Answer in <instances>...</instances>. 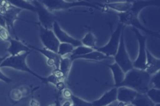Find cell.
Masks as SVG:
<instances>
[{"label": "cell", "instance_id": "1", "mask_svg": "<svg viewBox=\"0 0 160 106\" xmlns=\"http://www.w3.org/2000/svg\"><path fill=\"white\" fill-rule=\"evenodd\" d=\"M154 4L156 3L154 1H132V6L129 11L118 14L119 18V22L122 24L123 26H131L133 28L141 30L154 37H159L158 32L151 31L144 27L138 19V14L143 7Z\"/></svg>", "mask_w": 160, "mask_h": 106}, {"label": "cell", "instance_id": "2", "mask_svg": "<svg viewBox=\"0 0 160 106\" xmlns=\"http://www.w3.org/2000/svg\"><path fill=\"white\" fill-rule=\"evenodd\" d=\"M150 75L144 70L132 68L128 71L119 87H126L138 93L146 94L149 89Z\"/></svg>", "mask_w": 160, "mask_h": 106}, {"label": "cell", "instance_id": "3", "mask_svg": "<svg viewBox=\"0 0 160 106\" xmlns=\"http://www.w3.org/2000/svg\"><path fill=\"white\" fill-rule=\"evenodd\" d=\"M30 53V52H28L14 56L8 55L2 62L0 65V67H10L18 70L28 72L41 80L42 82L47 84L48 81L46 77H42L41 75H39L38 74L31 70L27 65L26 62V59Z\"/></svg>", "mask_w": 160, "mask_h": 106}, {"label": "cell", "instance_id": "4", "mask_svg": "<svg viewBox=\"0 0 160 106\" xmlns=\"http://www.w3.org/2000/svg\"><path fill=\"white\" fill-rule=\"evenodd\" d=\"M40 2L50 12L57 11V10L68 9L71 7H78V6L91 7L97 9H101L99 7L97 6L96 4L88 2L86 1L68 2L66 1H63V0H42V1H40Z\"/></svg>", "mask_w": 160, "mask_h": 106}, {"label": "cell", "instance_id": "5", "mask_svg": "<svg viewBox=\"0 0 160 106\" xmlns=\"http://www.w3.org/2000/svg\"><path fill=\"white\" fill-rule=\"evenodd\" d=\"M21 11V9L14 7L11 5L8 1L6 0H1V7L0 8V14L3 16L6 22V27L8 31L9 32L11 30L16 37V39H19L17 37L14 27V22L16 20H21L25 21L18 17V14Z\"/></svg>", "mask_w": 160, "mask_h": 106}, {"label": "cell", "instance_id": "6", "mask_svg": "<svg viewBox=\"0 0 160 106\" xmlns=\"http://www.w3.org/2000/svg\"><path fill=\"white\" fill-rule=\"evenodd\" d=\"M124 27L122 28L121 33L118 50L113 57L115 62L126 74L128 71L133 68V65L132 62L131 60L126 49L124 39Z\"/></svg>", "mask_w": 160, "mask_h": 106}, {"label": "cell", "instance_id": "7", "mask_svg": "<svg viewBox=\"0 0 160 106\" xmlns=\"http://www.w3.org/2000/svg\"><path fill=\"white\" fill-rule=\"evenodd\" d=\"M124 27L122 24L119 22L116 30L112 32L108 42L102 47H96L94 50L102 53L108 57H114L118 50L121 33Z\"/></svg>", "mask_w": 160, "mask_h": 106}, {"label": "cell", "instance_id": "8", "mask_svg": "<svg viewBox=\"0 0 160 106\" xmlns=\"http://www.w3.org/2000/svg\"><path fill=\"white\" fill-rule=\"evenodd\" d=\"M35 24L38 25L39 29V37L44 48L57 53L60 42L56 37L52 30L43 27L38 22Z\"/></svg>", "mask_w": 160, "mask_h": 106}, {"label": "cell", "instance_id": "9", "mask_svg": "<svg viewBox=\"0 0 160 106\" xmlns=\"http://www.w3.org/2000/svg\"><path fill=\"white\" fill-rule=\"evenodd\" d=\"M133 32L136 34V38L138 41L139 44V51L138 54L136 59L132 62V65L134 68L144 70L146 60V42L147 37L146 36L142 35L140 33L139 31L135 29L132 28Z\"/></svg>", "mask_w": 160, "mask_h": 106}, {"label": "cell", "instance_id": "10", "mask_svg": "<svg viewBox=\"0 0 160 106\" xmlns=\"http://www.w3.org/2000/svg\"><path fill=\"white\" fill-rule=\"evenodd\" d=\"M33 5L36 7L35 12L38 16L39 21L38 23L44 28L52 29V24L55 20L51 12L49 11L40 1H33Z\"/></svg>", "mask_w": 160, "mask_h": 106}, {"label": "cell", "instance_id": "11", "mask_svg": "<svg viewBox=\"0 0 160 106\" xmlns=\"http://www.w3.org/2000/svg\"><path fill=\"white\" fill-rule=\"evenodd\" d=\"M52 30L60 43H69L72 45L74 47L82 45L80 40L70 36L68 34L64 31L61 28L56 21H54L53 22Z\"/></svg>", "mask_w": 160, "mask_h": 106}, {"label": "cell", "instance_id": "12", "mask_svg": "<svg viewBox=\"0 0 160 106\" xmlns=\"http://www.w3.org/2000/svg\"><path fill=\"white\" fill-rule=\"evenodd\" d=\"M29 47L31 49H34L35 51H37L38 52L42 54L43 55H44L47 58V64L49 66L53 67L54 69H58L60 60L62 58L59 55H58L57 53L52 52L49 50H48L45 48L44 49H39L34 46L28 45Z\"/></svg>", "mask_w": 160, "mask_h": 106}, {"label": "cell", "instance_id": "13", "mask_svg": "<svg viewBox=\"0 0 160 106\" xmlns=\"http://www.w3.org/2000/svg\"><path fill=\"white\" fill-rule=\"evenodd\" d=\"M9 46L7 48L6 51L9 53V55L14 56L24 52H32V49L26 46L19 39H11L9 40Z\"/></svg>", "mask_w": 160, "mask_h": 106}, {"label": "cell", "instance_id": "14", "mask_svg": "<svg viewBox=\"0 0 160 106\" xmlns=\"http://www.w3.org/2000/svg\"><path fill=\"white\" fill-rule=\"evenodd\" d=\"M117 87L105 92L97 100L92 102V106H108L117 100Z\"/></svg>", "mask_w": 160, "mask_h": 106}, {"label": "cell", "instance_id": "15", "mask_svg": "<svg viewBox=\"0 0 160 106\" xmlns=\"http://www.w3.org/2000/svg\"><path fill=\"white\" fill-rule=\"evenodd\" d=\"M98 7L100 6V8L107 7L111 9L114 11L118 12V13L125 12L129 11L132 6V1H116V2H106L103 4H99Z\"/></svg>", "mask_w": 160, "mask_h": 106}, {"label": "cell", "instance_id": "16", "mask_svg": "<svg viewBox=\"0 0 160 106\" xmlns=\"http://www.w3.org/2000/svg\"><path fill=\"white\" fill-rule=\"evenodd\" d=\"M138 92L126 87H117V101L124 104H131Z\"/></svg>", "mask_w": 160, "mask_h": 106}, {"label": "cell", "instance_id": "17", "mask_svg": "<svg viewBox=\"0 0 160 106\" xmlns=\"http://www.w3.org/2000/svg\"><path fill=\"white\" fill-rule=\"evenodd\" d=\"M160 70V60L154 57L150 52L146 49V60L144 70L150 75L155 74Z\"/></svg>", "mask_w": 160, "mask_h": 106}, {"label": "cell", "instance_id": "18", "mask_svg": "<svg viewBox=\"0 0 160 106\" xmlns=\"http://www.w3.org/2000/svg\"><path fill=\"white\" fill-rule=\"evenodd\" d=\"M107 66L111 69L114 84L112 85V86L114 87H118V85L123 80L124 78L125 73L122 71L121 67L116 62L112 64H108Z\"/></svg>", "mask_w": 160, "mask_h": 106}, {"label": "cell", "instance_id": "19", "mask_svg": "<svg viewBox=\"0 0 160 106\" xmlns=\"http://www.w3.org/2000/svg\"><path fill=\"white\" fill-rule=\"evenodd\" d=\"M72 62V61L68 55L62 57L60 60L58 69L61 74L62 79L64 81L66 80V78L69 74Z\"/></svg>", "mask_w": 160, "mask_h": 106}, {"label": "cell", "instance_id": "20", "mask_svg": "<svg viewBox=\"0 0 160 106\" xmlns=\"http://www.w3.org/2000/svg\"><path fill=\"white\" fill-rule=\"evenodd\" d=\"M131 104L134 106H154V104L143 93H138Z\"/></svg>", "mask_w": 160, "mask_h": 106}, {"label": "cell", "instance_id": "21", "mask_svg": "<svg viewBox=\"0 0 160 106\" xmlns=\"http://www.w3.org/2000/svg\"><path fill=\"white\" fill-rule=\"evenodd\" d=\"M83 59L86 60H95V61H101V60L108 59H112V57H108L100 52H98L96 50H93L89 53H88L85 55H83L76 58V59Z\"/></svg>", "mask_w": 160, "mask_h": 106}, {"label": "cell", "instance_id": "22", "mask_svg": "<svg viewBox=\"0 0 160 106\" xmlns=\"http://www.w3.org/2000/svg\"><path fill=\"white\" fill-rule=\"evenodd\" d=\"M94 49L86 47L83 45H81L79 46L78 47H76L74 48L73 51H72V52L68 55V56L71 59V60L72 61L76 60V58L83 55H85L88 53L91 52V51H92ZM67 56V55H66Z\"/></svg>", "mask_w": 160, "mask_h": 106}, {"label": "cell", "instance_id": "23", "mask_svg": "<svg viewBox=\"0 0 160 106\" xmlns=\"http://www.w3.org/2000/svg\"><path fill=\"white\" fill-rule=\"evenodd\" d=\"M96 41L97 39L96 36L91 31H89L81 40L82 45L91 48L94 50L97 47L96 45Z\"/></svg>", "mask_w": 160, "mask_h": 106}, {"label": "cell", "instance_id": "24", "mask_svg": "<svg viewBox=\"0 0 160 106\" xmlns=\"http://www.w3.org/2000/svg\"><path fill=\"white\" fill-rule=\"evenodd\" d=\"M8 2L14 7L20 9H26L32 12H36V7L30 2L24 0H8Z\"/></svg>", "mask_w": 160, "mask_h": 106}, {"label": "cell", "instance_id": "25", "mask_svg": "<svg viewBox=\"0 0 160 106\" xmlns=\"http://www.w3.org/2000/svg\"><path fill=\"white\" fill-rule=\"evenodd\" d=\"M74 47L69 43H59L57 54L63 57L69 55L73 51Z\"/></svg>", "mask_w": 160, "mask_h": 106}, {"label": "cell", "instance_id": "26", "mask_svg": "<svg viewBox=\"0 0 160 106\" xmlns=\"http://www.w3.org/2000/svg\"><path fill=\"white\" fill-rule=\"evenodd\" d=\"M146 94L154 104L160 103V89L149 88L146 92Z\"/></svg>", "mask_w": 160, "mask_h": 106}, {"label": "cell", "instance_id": "27", "mask_svg": "<svg viewBox=\"0 0 160 106\" xmlns=\"http://www.w3.org/2000/svg\"><path fill=\"white\" fill-rule=\"evenodd\" d=\"M72 106H92V103L72 95L70 99Z\"/></svg>", "mask_w": 160, "mask_h": 106}, {"label": "cell", "instance_id": "28", "mask_svg": "<svg viewBox=\"0 0 160 106\" xmlns=\"http://www.w3.org/2000/svg\"><path fill=\"white\" fill-rule=\"evenodd\" d=\"M149 88H156L160 89L159 84V71L150 76Z\"/></svg>", "mask_w": 160, "mask_h": 106}, {"label": "cell", "instance_id": "29", "mask_svg": "<svg viewBox=\"0 0 160 106\" xmlns=\"http://www.w3.org/2000/svg\"><path fill=\"white\" fill-rule=\"evenodd\" d=\"M0 38L4 41H6V42H9V40L11 39V37L10 36L9 32L8 31V30L5 28V27H1L0 29Z\"/></svg>", "mask_w": 160, "mask_h": 106}, {"label": "cell", "instance_id": "30", "mask_svg": "<svg viewBox=\"0 0 160 106\" xmlns=\"http://www.w3.org/2000/svg\"><path fill=\"white\" fill-rule=\"evenodd\" d=\"M62 96H63L64 97H65V98H66V99H71V96L73 95L72 93V92H71L69 89H66V88H64V89L62 90Z\"/></svg>", "mask_w": 160, "mask_h": 106}, {"label": "cell", "instance_id": "31", "mask_svg": "<svg viewBox=\"0 0 160 106\" xmlns=\"http://www.w3.org/2000/svg\"><path fill=\"white\" fill-rule=\"evenodd\" d=\"M0 80L3 81L4 82L6 83V84H9L12 80L9 78L8 77H7L6 75H5L1 71V67H0Z\"/></svg>", "mask_w": 160, "mask_h": 106}, {"label": "cell", "instance_id": "32", "mask_svg": "<svg viewBox=\"0 0 160 106\" xmlns=\"http://www.w3.org/2000/svg\"><path fill=\"white\" fill-rule=\"evenodd\" d=\"M0 26L2 27H5V28L7 29L6 21H5L4 18L3 17V16L1 14H0Z\"/></svg>", "mask_w": 160, "mask_h": 106}, {"label": "cell", "instance_id": "33", "mask_svg": "<svg viewBox=\"0 0 160 106\" xmlns=\"http://www.w3.org/2000/svg\"><path fill=\"white\" fill-rule=\"evenodd\" d=\"M8 56V55H4V56H3V57H0V65H1V64L2 63V62Z\"/></svg>", "mask_w": 160, "mask_h": 106}, {"label": "cell", "instance_id": "34", "mask_svg": "<svg viewBox=\"0 0 160 106\" xmlns=\"http://www.w3.org/2000/svg\"><path fill=\"white\" fill-rule=\"evenodd\" d=\"M108 106H118V101L116 100V101H115L114 102L111 104L110 105H108Z\"/></svg>", "mask_w": 160, "mask_h": 106}, {"label": "cell", "instance_id": "35", "mask_svg": "<svg viewBox=\"0 0 160 106\" xmlns=\"http://www.w3.org/2000/svg\"><path fill=\"white\" fill-rule=\"evenodd\" d=\"M124 106H134V105H132L131 104H125Z\"/></svg>", "mask_w": 160, "mask_h": 106}, {"label": "cell", "instance_id": "36", "mask_svg": "<svg viewBox=\"0 0 160 106\" xmlns=\"http://www.w3.org/2000/svg\"><path fill=\"white\" fill-rule=\"evenodd\" d=\"M154 106H160V103H158V104H154Z\"/></svg>", "mask_w": 160, "mask_h": 106}, {"label": "cell", "instance_id": "37", "mask_svg": "<svg viewBox=\"0 0 160 106\" xmlns=\"http://www.w3.org/2000/svg\"><path fill=\"white\" fill-rule=\"evenodd\" d=\"M1 7V0H0V8Z\"/></svg>", "mask_w": 160, "mask_h": 106}, {"label": "cell", "instance_id": "38", "mask_svg": "<svg viewBox=\"0 0 160 106\" xmlns=\"http://www.w3.org/2000/svg\"><path fill=\"white\" fill-rule=\"evenodd\" d=\"M15 104H13L12 106H13V105H15Z\"/></svg>", "mask_w": 160, "mask_h": 106}, {"label": "cell", "instance_id": "39", "mask_svg": "<svg viewBox=\"0 0 160 106\" xmlns=\"http://www.w3.org/2000/svg\"><path fill=\"white\" fill-rule=\"evenodd\" d=\"M1 26H0V29H1Z\"/></svg>", "mask_w": 160, "mask_h": 106}]
</instances>
